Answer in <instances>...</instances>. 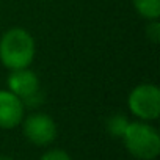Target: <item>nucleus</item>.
<instances>
[{"label":"nucleus","mask_w":160,"mask_h":160,"mask_svg":"<svg viewBox=\"0 0 160 160\" xmlns=\"http://www.w3.org/2000/svg\"><path fill=\"white\" fill-rule=\"evenodd\" d=\"M129 126V121L124 115H113L108 121H107V130L108 133H112L113 137H121L124 135L126 129Z\"/></svg>","instance_id":"8"},{"label":"nucleus","mask_w":160,"mask_h":160,"mask_svg":"<svg viewBox=\"0 0 160 160\" xmlns=\"http://www.w3.org/2000/svg\"><path fill=\"white\" fill-rule=\"evenodd\" d=\"M39 160H72V158L63 149H50L46 154H42V157Z\"/></svg>","instance_id":"10"},{"label":"nucleus","mask_w":160,"mask_h":160,"mask_svg":"<svg viewBox=\"0 0 160 160\" xmlns=\"http://www.w3.org/2000/svg\"><path fill=\"white\" fill-rule=\"evenodd\" d=\"M24 135L36 146H47L57 138V124L46 113H33L24 121Z\"/></svg>","instance_id":"5"},{"label":"nucleus","mask_w":160,"mask_h":160,"mask_svg":"<svg viewBox=\"0 0 160 160\" xmlns=\"http://www.w3.org/2000/svg\"><path fill=\"white\" fill-rule=\"evenodd\" d=\"M127 105L132 115L141 121H154L160 115V90L154 83H140L137 85L129 98Z\"/></svg>","instance_id":"3"},{"label":"nucleus","mask_w":160,"mask_h":160,"mask_svg":"<svg viewBox=\"0 0 160 160\" xmlns=\"http://www.w3.org/2000/svg\"><path fill=\"white\" fill-rule=\"evenodd\" d=\"M127 151L140 160H154L160 154V135L155 127L146 121L129 122L124 135Z\"/></svg>","instance_id":"2"},{"label":"nucleus","mask_w":160,"mask_h":160,"mask_svg":"<svg viewBox=\"0 0 160 160\" xmlns=\"http://www.w3.org/2000/svg\"><path fill=\"white\" fill-rule=\"evenodd\" d=\"M135 11L146 21L160 18V0H132Z\"/></svg>","instance_id":"7"},{"label":"nucleus","mask_w":160,"mask_h":160,"mask_svg":"<svg viewBox=\"0 0 160 160\" xmlns=\"http://www.w3.org/2000/svg\"><path fill=\"white\" fill-rule=\"evenodd\" d=\"M0 160H13V158H10V157H7V155H0Z\"/></svg>","instance_id":"11"},{"label":"nucleus","mask_w":160,"mask_h":160,"mask_svg":"<svg viewBox=\"0 0 160 160\" xmlns=\"http://www.w3.org/2000/svg\"><path fill=\"white\" fill-rule=\"evenodd\" d=\"M36 55V42L30 32L21 27L7 30L0 36V61L10 69L30 68Z\"/></svg>","instance_id":"1"},{"label":"nucleus","mask_w":160,"mask_h":160,"mask_svg":"<svg viewBox=\"0 0 160 160\" xmlns=\"http://www.w3.org/2000/svg\"><path fill=\"white\" fill-rule=\"evenodd\" d=\"M7 87H8V91L16 94L24 102V105L36 107L41 102L39 77L36 75L35 71H32L28 68L11 71L7 78Z\"/></svg>","instance_id":"4"},{"label":"nucleus","mask_w":160,"mask_h":160,"mask_svg":"<svg viewBox=\"0 0 160 160\" xmlns=\"http://www.w3.org/2000/svg\"><path fill=\"white\" fill-rule=\"evenodd\" d=\"M146 36L154 44H157L160 41V24H158V19L149 21V24L146 25Z\"/></svg>","instance_id":"9"},{"label":"nucleus","mask_w":160,"mask_h":160,"mask_svg":"<svg viewBox=\"0 0 160 160\" xmlns=\"http://www.w3.org/2000/svg\"><path fill=\"white\" fill-rule=\"evenodd\" d=\"M25 113L24 102L8 90H0V129L18 127Z\"/></svg>","instance_id":"6"}]
</instances>
